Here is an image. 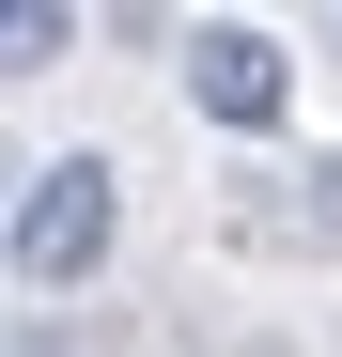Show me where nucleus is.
<instances>
[{"label":"nucleus","instance_id":"nucleus-1","mask_svg":"<svg viewBox=\"0 0 342 357\" xmlns=\"http://www.w3.org/2000/svg\"><path fill=\"white\" fill-rule=\"evenodd\" d=\"M94 264H109V171L63 155V171H31V187H16V280L63 295V280H94Z\"/></svg>","mask_w":342,"mask_h":357},{"label":"nucleus","instance_id":"nucleus-2","mask_svg":"<svg viewBox=\"0 0 342 357\" xmlns=\"http://www.w3.org/2000/svg\"><path fill=\"white\" fill-rule=\"evenodd\" d=\"M187 93L218 109V125H280V47H265V31H202Z\"/></svg>","mask_w":342,"mask_h":357}]
</instances>
